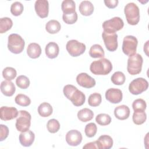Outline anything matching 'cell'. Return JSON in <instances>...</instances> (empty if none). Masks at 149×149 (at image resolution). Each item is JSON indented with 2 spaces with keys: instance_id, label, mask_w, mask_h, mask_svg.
Wrapping results in <instances>:
<instances>
[{
  "instance_id": "6da1fadb",
  "label": "cell",
  "mask_w": 149,
  "mask_h": 149,
  "mask_svg": "<svg viewBox=\"0 0 149 149\" xmlns=\"http://www.w3.org/2000/svg\"><path fill=\"white\" fill-rule=\"evenodd\" d=\"M64 95L76 107H80L84 104L86 101L85 94L73 85L67 84L63 89Z\"/></svg>"
},
{
  "instance_id": "7a4b0ae2",
  "label": "cell",
  "mask_w": 149,
  "mask_h": 149,
  "mask_svg": "<svg viewBox=\"0 0 149 149\" xmlns=\"http://www.w3.org/2000/svg\"><path fill=\"white\" fill-rule=\"evenodd\" d=\"M112 69V65L109 60L107 58H101L93 61L90 66L92 73L95 75H106L109 73Z\"/></svg>"
},
{
  "instance_id": "3957f363",
  "label": "cell",
  "mask_w": 149,
  "mask_h": 149,
  "mask_svg": "<svg viewBox=\"0 0 149 149\" xmlns=\"http://www.w3.org/2000/svg\"><path fill=\"white\" fill-rule=\"evenodd\" d=\"M124 13L127 22L130 25H136L140 20V10L137 5L130 2L126 4L124 8Z\"/></svg>"
},
{
  "instance_id": "277c9868",
  "label": "cell",
  "mask_w": 149,
  "mask_h": 149,
  "mask_svg": "<svg viewBox=\"0 0 149 149\" xmlns=\"http://www.w3.org/2000/svg\"><path fill=\"white\" fill-rule=\"evenodd\" d=\"M25 42L23 38L19 34L13 33L8 36V48L12 53L19 54L24 48Z\"/></svg>"
},
{
  "instance_id": "5b68a950",
  "label": "cell",
  "mask_w": 149,
  "mask_h": 149,
  "mask_svg": "<svg viewBox=\"0 0 149 149\" xmlns=\"http://www.w3.org/2000/svg\"><path fill=\"white\" fill-rule=\"evenodd\" d=\"M143 59L139 54H135L134 55L129 57L127 59V70L131 75H136L139 74L142 69Z\"/></svg>"
},
{
  "instance_id": "8992f818",
  "label": "cell",
  "mask_w": 149,
  "mask_h": 149,
  "mask_svg": "<svg viewBox=\"0 0 149 149\" xmlns=\"http://www.w3.org/2000/svg\"><path fill=\"white\" fill-rule=\"evenodd\" d=\"M31 119L29 112L25 110L19 111L15 124L16 129L20 132L29 130L31 125Z\"/></svg>"
},
{
  "instance_id": "52a82bcc",
  "label": "cell",
  "mask_w": 149,
  "mask_h": 149,
  "mask_svg": "<svg viewBox=\"0 0 149 149\" xmlns=\"http://www.w3.org/2000/svg\"><path fill=\"white\" fill-rule=\"evenodd\" d=\"M138 41L133 36H126L124 37L122 44V51L127 56H130L136 54Z\"/></svg>"
},
{
  "instance_id": "ba28073f",
  "label": "cell",
  "mask_w": 149,
  "mask_h": 149,
  "mask_svg": "<svg viewBox=\"0 0 149 149\" xmlns=\"http://www.w3.org/2000/svg\"><path fill=\"white\" fill-rule=\"evenodd\" d=\"M148 87V83L143 77H138L132 80L129 86V92L133 95H139L146 91Z\"/></svg>"
},
{
  "instance_id": "9c48e42d",
  "label": "cell",
  "mask_w": 149,
  "mask_h": 149,
  "mask_svg": "<svg viewBox=\"0 0 149 149\" xmlns=\"http://www.w3.org/2000/svg\"><path fill=\"white\" fill-rule=\"evenodd\" d=\"M66 48L70 56L76 57L83 54L86 49V45L76 40H71L68 41Z\"/></svg>"
},
{
  "instance_id": "30bf717a",
  "label": "cell",
  "mask_w": 149,
  "mask_h": 149,
  "mask_svg": "<svg viewBox=\"0 0 149 149\" xmlns=\"http://www.w3.org/2000/svg\"><path fill=\"white\" fill-rule=\"evenodd\" d=\"M102 26L104 31L108 33H115L123 27L124 22L120 17H114L109 20L104 22Z\"/></svg>"
},
{
  "instance_id": "8fae6325",
  "label": "cell",
  "mask_w": 149,
  "mask_h": 149,
  "mask_svg": "<svg viewBox=\"0 0 149 149\" xmlns=\"http://www.w3.org/2000/svg\"><path fill=\"white\" fill-rule=\"evenodd\" d=\"M102 37L107 50L113 52L118 48V34L116 33H108L103 31Z\"/></svg>"
},
{
  "instance_id": "7c38bea8",
  "label": "cell",
  "mask_w": 149,
  "mask_h": 149,
  "mask_svg": "<svg viewBox=\"0 0 149 149\" xmlns=\"http://www.w3.org/2000/svg\"><path fill=\"white\" fill-rule=\"evenodd\" d=\"M76 81L79 86L86 88H92L96 84L94 79L86 73L79 74L76 77Z\"/></svg>"
},
{
  "instance_id": "4fadbf2b",
  "label": "cell",
  "mask_w": 149,
  "mask_h": 149,
  "mask_svg": "<svg viewBox=\"0 0 149 149\" xmlns=\"http://www.w3.org/2000/svg\"><path fill=\"white\" fill-rule=\"evenodd\" d=\"M34 9L37 15L41 18H45L49 13V3L47 0H37Z\"/></svg>"
},
{
  "instance_id": "5bb4252c",
  "label": "cell",
  "mask_w": 149,
  "mask_h": 149,
  "mask_svg": "<svg viewBox=\"0 0 149 149\" xmlns=\"http://www.w3.org/2000/svg\"><path fill=\"white\" fill-rule=\"evenodd\" d=\"M81 133L77 130H71L66 134V141L71 146H77L79 145L82 141Z\"/></svg>"
},
{
  "instance_id": "9a60e30c",
  "label": "cell",
  "mask_w": 149,
  "mask_h": 149,
  "mask_svg": "<svg viewBox=\"0 0 149 149\" xmlns=\"http://www.w3.org/2000/svg\"><path fill=\"white\" fill-rule=\"evenodd\" d=\"M123 97L122 92L120 89L111 88L105 92L106 99L112 104H118L122 101Z\"/></svg>"
},
{
  "instance_id": "2e32d148",
  "label": "cell",
  "mask_w": 149,
  "mask_h": 149,
  "mask_svg": "<svg viewBox=\"0 0 149 149\" xmlns=\"http://www.w3.org/2000/svg\"><path fill=\"white\" fill-rule=\"evenodd\" d=\"M0 113V118L1 120L8 121L17 117L19 112L15 107L3 106L1 107Z\"/></svg>"
},
{
  "instance_id": "e0dca14e",
  "label": "cell",
  "mask_w": 149,
  "mask_h": 149,
  "mask_svg": "<svg viewBox=\"0 0 149 149\" xmlns=\"http://www.w3.org/2000/svg\"><path fill=\"white\" fill-rule=\"evenodd\" d=\"M19 141L24 147H30L33 143L35 139V134L31 130L22 132L19 134Z\"/></svg>"
},
{
  "instance_id": "ac0fdd59",
  "label": "cell",
  "mask_w": 149,
  "mask_h": 149,
  "mask_svg": "<svg viewBox=\"0 0 149 149\" xmlns=\"http://www.w3.org/2000/svg\"><path fill=\"white\" fill-rule=\"evenodd\" d=\"M98 149H109L113 146L112 138L107 134H104L96 140Z\"/></svg>"
},
{
  "instance_id": "d6986e66",
  "label": "cell",
  "mask_w": 149,
  "mask_h": 149,
  "mask_svg": "<svg viewBox=\"0 0 149 149\" xmlns=\"http://www.w3.org/2000/svg\"><path fill=\"white\" fill-rule=\"evenodd\" d=\"M1 91L4 95L11 97L14 94L16 88L13 83L6 80L2 81L1 83Z\"/></svg>"
},
{
  "instance_id": "ffe728a7",
  "label": "cell",
  "mask_w": 149,
  "mask_h": 149,
  "mask_svg": "<svg viewBox=\"0 0 149 149\" xmlns=\"http://www.w3.org/2000/svg\"><path fill=\"white\" fill-rule=\"evenodd\" d=\"M130 112L129 108L125 105H119L114 109V115L119 120L127 119L129 117Z\"/></svg>"
},
{
  "instance_id": "44dd1931",
  "label": "cell",
  "mask_w": 149,
  "mask_h": 149,
  "mask_svg": "<svg viewBox=\"0 0 149 149\" xmlns=\"http://www.w3.org/2000/svg\"><path fill=\"white\" fill-rule=\"evenodd\" d=\"M59 52L58 45L55 42H49L47 44L45 52L47 56L50 59H54L58 56Z\"/></svg>"
},
{
  "instance_id": "7402d4cb",
  "label": "cell",
  "mask_w": 149,
  "mask_h": 149,
  "mask_svg": "<svg viewBox=\"0 0 149 149\" xmlns=\"http://www.w3.org/2000/svg\"><path fill=\"white\" fill-rule=\"evenodd\" d=\"M27 54L28 56L32 59L38 58L41 54L40 45L36 42L30 43L27 48Z\"/></svg>"
},
{
  "instance_id": "603a6c76",
  "label": "cell",
  "mask_w": 149,
  "mask_h": 149,
  "mask_svg": "<svg viewBox=\"0 0 149 149\" xmlns=\"http://www.w3.org/2000/svg\"><path fill=\"white\" fill-rule=\"evenodd\" d=\"M79 10L82 15L88 16L93 13L94 6L90 1H83L80 3Z\"/></svg>"
},
{
  "instance_id": "cb8c5ba5",
  "label": "cell",
  "mask_w": 149,
  "mask_h": 149,
  "mask_svg": "<svg viewBox=\"0 0 149 149\" xmlns=\"http://www.w3.org/2000/svg\"><path fill=\"white\" fill-rule=\"evenodd\" d=\"M53 112V109L50 104L44 102L41 103L38 107V113L42 117H48Z\"/></svg>"
},
{
  "instance_id": "d4e9b609",
  "label": "cell",
  "mask_w": 149,
  "mask_h": 149,
  "mask_svg": "<svg viewBox=\"0 0 149 149\" xmlns=\"http://www.w3.org/2000/svg\"><path fill=\"white\" fill-rule=\"evenodd\" d=\"M93 112L91 109L87 108L81 109L77 113L78 119L83 122H86L91 120L93 118Z\"/></svg>"
},
{
  "instance_id": "484cf974",
  "label": "cell",
  "mask_w": 149,
  "mask_h": 149,
  "mask_svg": "<svg viewBox=\"0 0 149 149\" xmlns=\"http://www.w3.org/2000/svg\"><path fill=\"white\" fill-rule=\"evenodd\" d=\"M61 25L56 20H51L45 24V30L49 34H56L60 31Z\"/></svg>"
},
{
  "instance_id": "4316f807",
  "label": "cell",
  "mask_w": 149,
  "mask_h": 149,
  "mask_svg": "<svg viewBox=\"0 0 149 149\" xmlns=\"http://www.w3.org/2000/svg\"><path fill=\"white\" fill-rule=\"evenodd\" d=\"M89 55L93 58H102L105 55V52L102 47L100 45L94 44L90 49Z\"/></svg>"
},
{
  "instance_id": "83f0119b",
  "label": "cell",
  "mask_w": 149,
  "mask_h": 149,
  "mask_svg": "<svg viewBox=\"0 0 149 149\" xmlns=\"http://www.w3.org/2000/svg\"><path fill=\"white\" fill-rule=\"evenodd\" d=\"M61 9L63 13H69L76 12V4L73 0H64L62 2Z\"/></svg>"
},
{
  "instance_id": "f1b7e54d",
  "label": "cell",
  "mask_w": 149,
  "mask_h": 149,
  "mask_svg": "<svg viewBox=\"0 0 149 149\" xmlns=\"http://www.w3.org/2000/svg\"><path fill=\"white\" fill-rule=\"evenodd\" d=\"M132 119L134 124L140 125L146 122L147 119V115L144 111H134Z\"/></svg>"
},
{
  "instance_id": "f546056e",
  "label": "cell",
  "mask_w": 149,
  "mask_h": 149,
  "mask_svg": "<svg viewBox=\"0 0 149 149\" xmlns=\"http://www.w3.org/2000/svg\"><path fill=\"white\" fill-rule=\"evenodd\" d=\"M13 26V22L9 17H5L0 19V33H4L10 30Z\"/></svg>"
},
{
  "instance_id": "4dcf8cb0",
  "label": "cell",
  "mask_w": 149,
  "mask_h": 149,
  "mask_svg": "<svg viewBox=\"0 0 149 149\" xmlns=\"http://www.w3.org/2000/svg\"><path fill=\"white\" fill-rule=\"evenodd\" d=\"M111 81L115 85H122L126 80L124 73L122 72L118 71L115 72L111 76Z\"/></svg>"
},
{
  "instance_id": "1f68e13d",
  "label": "cell",
  "mask_w": 149,
  "mask_h": 149,
  "mask_svg": "<svg viewBox=\"0 0 149 149\" xmlns=\"http://www.w3.org/2000/svg\"><path fill=\"white\" fill-rule=\"evenodd\" d=\"M15 102L22 107H27L31 104V100L25 94H19L15 98Z\"/></svg>"
},
{
  "instance_id": "d6a6232c",
  "label": "cell",
  "mask_w": 149,
  "mask_h": 149,
  "mask_svg": "<svg viewBox=\"0 0 149 149\" xmlns=\"http://www.w3.org/2000/svg\"><path fill=\"white\" fill-rule=\"evenodd\" d=\"M102 101V97L100 93H94L90 95L88 99V104L91 107H97Z\"/></svg>"
},
{
  "instance_id": "836d02e7",
  "label": "cell",
  "mask_w": 149,
  "mask_h": 149,
  "mask_svg": "<svg viewBox=\"0 0 149 149\" xmlns=\"http://www.w3.org/2000/svg\"><path fill=\"white\" fill-rule=\"evenodd\" d=\"M17 75V72L15 69L12 67H6L2 71L3 77L7 80L11 81L13 80Z\"/></svg>"
},
{
  "instance_id": "e575fe53",
  "label": "cell",
  "mask_w": 149,
  "mask_h": 149,
  "mask_svg": "<svg viewBox=\"0 0 149 149\" xmlns=\"http://www.w3.org/2000/svg\"><path fill=\"white\" fill-rule=\"evenodd\" d=\"M16 84L20 88L26 89L30 86V80L27 76L24 75H20L16 78Z\"/></svg>"
},
{
  "instance_id": "d590c367",
  "label": "cell",
  "mask_w": 149,
  "mask_h": 149,
  "mask_svg": "<svg viewBox=\"0 0 149 149\" xmlns=\"http://www.w3.org/2000/svg\"><path fill=\"white\" fill-rule=\"evenodd\" d=\"M96 122L101 126H106L111 122V116L107 113H100L95 118Z\"/></svg>"
},
{
  "instance_id": "8d00e7d4",
  "label": "cell",
  "mask_w": 149,
  "mask_h": 149,
  "mask_svg": "<svg viewBox=\"0 0 149 149\" xmlns=\"http://www.w3.org/2000/svg\"><path fill=\"white\" fill-rule=\"evenodd\" d=\"M47 128L48 131L51 133H56L60 129L59 122L55 119H49L47 122Z\"/></svg>"
},
{
  "instance_id": "74e56055",
  "label": "cell",
  "mask_w": 149,
  "mask_h": 149,
  "mask_svg": "<svg viewBox=\"0 0 149 149\" xmlns=\"http://www.w3.org/2000/svg\"><path fill=\"white\" fill-rule=\"evenodd\" d=\"M24 9L23 5L20 2H13L10 6V12L11 13L15 16H18L20 15Z\"/></svg>"
},
{
  "instance_id": "f35d334b",
  "label": "cell",
  "mask_w": 149,
  "mask_h": 149,
  "mask_svg": "<svg viewBox=\"0 0 149 149\" xmlns=\"http://www.w3.org/2000/svg\"><path fill=\"white\" fill-rule=\"evenodd\" d=\"M146 107V101L141 98L135 100L132 104V108L134 111H145Z\"/></svg>"
},
{
  "instance_id": "ab89813d",
  "label": "cell",
  "mask_w": 149,
  "mask_h": 149,
  "mask_svg": "<svg viewBox=\"0 0 149 149\" xmlns=\"http://www.w3.org/2000/svg\"><path fill=\"white\" fill-rule=\"evenodd\" d=\"M77 13L76 12L69 13H63L62 19L63 22L68 24H74L77 20Z\"/></svg>"
},
{
  "instance_id": "60d3db41",
  "label": "cell",
  "mask_w": 149,
  "mask_h": 149,
  "mask_svg": "<svg viewBox=\"0 0 149 149\" xmlns=\"http://www.w3.org/2000/svg\"><path fill=\"white\" fill-rule=\"evenodd\" d=\"M97 132V125L93 122L89 123L86 125L84 132L87 137H94Z\"/></svg>"
},
{
  "instance_id": "b9f144b4",
  "label": "cell",
  "mask_w": 149,
  "mask_h": 149,
  "mask_svg": "<svg viewBox=\"0 0 149 149\" xmlns=\"http://www.w3.org/2000/svg\"><path fill=\"white\" fill-rule=\"evenodd\" d=\"M0 141H2L8 137L9 134V129L6 125L2 124L0 125Z\"/></svg>"
},
{
  "instance_id": "7bdbcfd3",
  "label": "cell",
  "mask_w": 149,
  "mask_h": 149,
  "mask_svg": "<svg viewBox=\"0 0 149 149\" xmlns=\"http://www.w3.org/2000/svg\"><path fill=\"white\" fill-rule=\"evenodd\" d=\"M104 2L106 6H107L108 8H110V9H113L116 7L119 2L118 0H110V1L105 0Z\"/></svg>"
},
{
  "instance_id": "ee69618b",
  "label": "cell",
  "mask_w": 149,
  "mask_h": 149,
  "mask_svg": "<svg viewBox=\"0 0 149 149\" xmlns=\"http://www.w3.org/2000/svg\"><path fill=\"white\" fill-rule=\"evenodd\" d=\"M83 149H95V148H98L97 147V141H93V142H90V143H88L87 144H86L83 147Z\"/></svg>"
},
{
  "instance_id": "f6af8a7d",
  "label": "cell",
  "mask_w": 149,
  "mask_h": 149,
  "mask_svg": "<svg viewBox=\"0 0 149 149\" xmlns=\"http://www.w3.org/2000/svg\"><path fill=\"white\" fill-rule=\"evenodd\" d=\"M148 41H147L144 45V51L145 52L147 56H148Z\"/></svg>"
}]
</instances>
